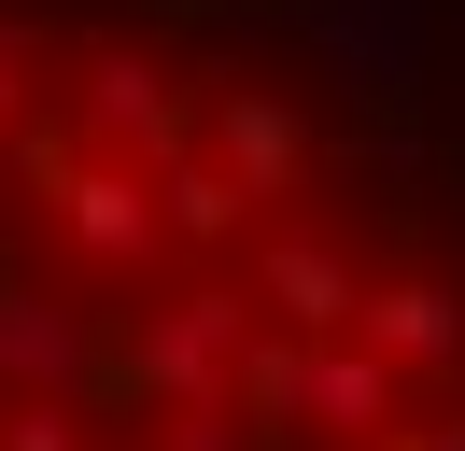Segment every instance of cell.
<instances>
[{
  "label": "cell",
  "mask_w": 465,
  "mask_h": 451,
  "mask_svg": "<svg viewBox=\"0 0 465 451\" xmlns=\"http://www.w3.org/2000/svg\"><path fill=\"white\" fill-rule=\"evenodd\" d=\"M0 451H465V169L226 15H0Z\"/></svg>",
  "instance_id": "cell-1"
}]
</instances>
